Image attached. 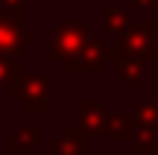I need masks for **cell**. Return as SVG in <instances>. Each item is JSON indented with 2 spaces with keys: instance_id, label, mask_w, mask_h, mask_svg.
Listing matches in <instances>:
<instances>
[{
  "instance_id": "6da1fadb",
  "label": "cell",
  "mask_w": 158,
  "mask_h": 155,
  "mask_svg": "<svg viewBox=\"0 0 158 155\" xmlns=\"http://www.w3.org/2000/svg\"><path fill=\"white\" fill-rule=\"evenodd\" d=\"M106 21L111 23L114 29H120V27H123V23H126V15H123V12H120V9H108V12H106Z\"/></svg>"
},
{
  "instance_id": "7a4b0ae2",
  "label": "cell",
  "mask_w": 158,
  "mask_h": 155,
  "mask_svg": "<svg viewBox=\"0 0 158 155\" xmlns=\"http://www.w3.org/2000/svg\"><path fill=\"white\" fill-rule=\"evenodd\" d=\"M135 3H152V0H135Z\"/></svg>"
}]
</instances>
